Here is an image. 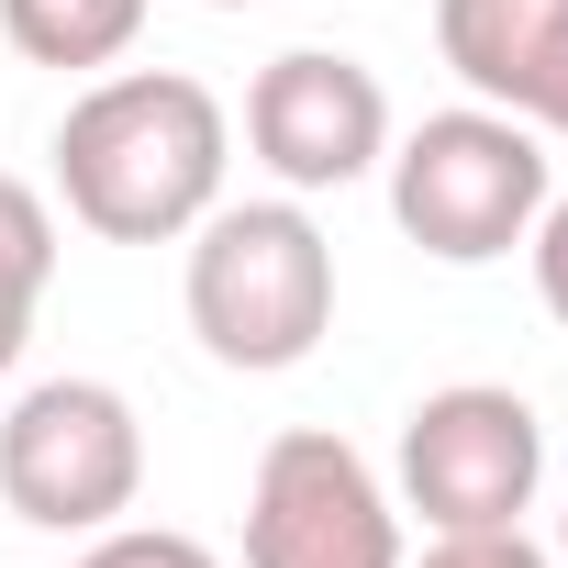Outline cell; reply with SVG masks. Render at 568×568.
<instances>
[{"instance_id":"9c48e42d","label":"cell","mask_w":568,"mask_h":568,"mask_svg":"<svg viewBox=\"0 0 568 568\" xmlns=\"http://www.w3.org/2000/svg\"><path fill=\"white\" fill-rule=\"evenodd\" d=\"M0 34L23 68H112L145 34V0H0Z\"/></svg>"},{"instance_id":"5b68a950","label":"cell","mask_w":568,"mask_h":568,"mask_svg":"<svg viewBox=\"0 0 568 568\" xmlns=\"http://www.w3.org/2000/svg\"><path fill=\"white\" fill-rule=\"evenodd\" d=\"M546 490V424L524 390L457 379L435 402H413L402 424V501L435 535H479V524H524Z\"/></svg>"},{"instance_id":"8fae6325","label":"cell","mask_w":568,"mask_h":568,"mask_svg":"<svg viewBox=\"0 0 568 568\" xmlns=\"http://www.w3.org/2000/svg\"><path fill=\"white\" fill-rule=\"evenodd\" d=\"M68 568H223V557L201 535H179V524H101L90 557H68Z\"/></svg>"},{"instance_id":"9a60e30c","label":"cell","mask_w":568,"mask_h":568,"mask_svg":"<svg viewBox=\"0 0 568 568\" xmlns=\"http://www.w3.org/2000/svg\"><path fill=\"white\" fill-rule=\"evenodd\" d=\"M212 12H256V0H212Z\"/></svg>"},{"instance_id":"ba28073f","label":"cell","mask_w":568,"mask_h":568,"mask_svg":"<svg viewBox=\"0 0 568 568\" xmlns=\"http://www.w3.org/2000/svg\"><path fill=\"white\" fill-rule=\"evenodd\" d=\"M435 45L490 112L568 134V0H435Z\"/></svg>"},{"instance_id":"3957f363","label":"cell","mask_w":568,"mask_h":568,"mask_svg":"<svg viewBox=\"0 0 568 568\" xmlns=\"http://www.w3.org/2000/svg\"><path fill=\"white\" fill-rule=\"evenodd\" d=\"M390 212H402V234H413L424 256H446V267L513 256V245L535 234V212H546V145H535V123H513V112H490V101L413 123L402 156H390Z\"/></svg>"},{"instance_id":"6da1fadb","label":"cell","mask_w":568,"mask_h":568,"mask_svg":"<svg viewBox=\"0 0 568 568\" xmlns=\"http://www.w3.org/2000/svg\"><path fill=\"white\" fill-rule=\"evenodd\" d=\"M223 156H234V123L179 68H123V79L79 90L57 123V190L101 245L190 234L223 201Z\"/></svg>"},{"instance_id":"7a4b0ae2","label":"cell","mask_w":568,"mask_h":568,"mask_svg":"<svg viewBox=\"0 0 568 568\" xmlns=\"http://www.w3.org/2000/svg\"><path fill=\"white\" fill-rule=\"evenodd\" d=\"M190 234H201L190 245V335L223 368H245V379L302 368L324 346V324H335V245H324V223L302 201H234V212L212 201Z\"/></svg>"},{"instance_id":"5bb4252c","label":"cell","mask_w":568,"mask_h":568,"mask_svg":"<svg viewBox=\"0 0 568 568\" xmlns=\"http://www.w3.org/2000/svg\"><path fill=\"white\" fill-rule=\"evenodd\" d=\"M23 335H34V302H23V291H0V379H12V357H23Z\"/></svg>"},{"instance_id":"8992f818","label":"cell","mask_w":568,"mask_h":568,"mask_svg":"<svg viewBox=\"0 0 568 568\" xmlns=\"http://www.w3.org/2000/svg\"><path fill=\"white\" fill-rule=\"evenodd\" d=\"M245 568H402V513L379 468L346 435L291 424L245 490Z\"/></svg>"},{"instance_id":"52a82bcc","label":"cell","mask_w":568,"mask_h":568,"mask_svg":"<svg viewBox=\"0 0 568 568\" xmlns=\"http://www.w3.org/2000/svg\"><path fill=\"white\" fill-rule=\"evenodd\" d=\"M245 145L267 156L278 190H346L390 156V90L335 45H291L245 90Z\"/></svg>"},{"instance_id":"30bf717a","label":"cell","mask_w":568,"mask_h":568,"mask_svg":"<svg viewBox=\"0 0 568 568\" xmlns=\"http://www.w3.org/2000/svg\"><path fill=\"white\" fill-rule=\"evenodd\" d=\"M45 278H57V212L23 179H0V291L45 302Z\"/></svg>"},{"instance_id":"7c38bea8","label":"cell","mask_w":568,"mask_h":568,"mask_svg":"<svg viewBox=\"0 0 568 568\" xmlns=\"http://www.w3.org/2000/svg\"><path fill=\"white\" fill-rule=\"evenodd\" d=\"M424 568H557V557L524 546V524H479V535H435Z\"/></svg>"},{"instance_id":"4fadbf2b","label":"cell","mask_w":568,"mask_h":568,"mask_svg":"<svg viewBox=\"0 0 568 568\" xmlns=\"http://www.w3.org/2000/svg\"><path fill=\"white\" fill-rule=\"evenodd\" d=\"M524 245H535V302L568 324V201H557V190H546V212H535V234H524Z\"/></svg>"},{"instance_id":"2e32d148","label":"cell","mask_w":568,"mask_h":568,"mask_svg":"<svg viewBox=\"0 0 568 568\" xmlns=\"http://www.w3.org/2000/svg\"><path fill=\"white\" fill-rule=\"evenodd\" d=\"M557 568H568V524H557Z\"/></svg>"},{"instance_id":"277c9868","label":"cell","mask_w":568,"mask_h":568,"mask_svg":"<svg viewBox=\"0 0 568 568\" xmlns=\"http://www.w3.org/2000/svg\"><path fill=\"white\" fill-rule=\"evenodd\" d=\"M145 490V424L112 379H45L0 424V501L45 535H101Z\"/></svg>"}]
</instances>
